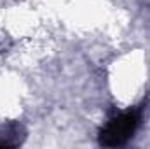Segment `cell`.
<instances>
[{"mask_svg": "<svg viewBox=\"0 0 150 149\" xmlns=\"http://www.w3.org/2000/svg\"><path fill=\"white\" fill-rule=\"evenodd\" d=\"M140 117H142V114L136 109L120 112V114L113 116L100 132V144L105 146V148L124 146L133 137L134 130L138 128Z\"/></svg>", "mask_w": 150, "mask_h": 149, "instance_id": "6da1fadb", "label": "cell"}]
</instances>
